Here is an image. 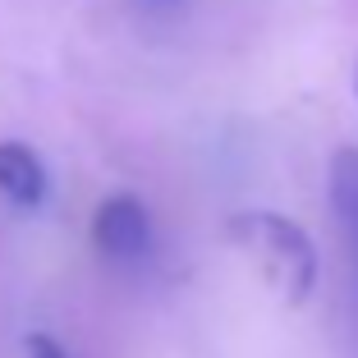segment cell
<instances>
[{
    "label": "cell",
    "instance_id": "obj_2",
    "mask_svg": "<svg viewBox=\"0 0 358 358\" xmlns=\"http://www.w3.org/2000/svg\"><path fill=\"white\" fill-rule=\"evenodd\" d=\"M327 202L340 243V317L358 358V148H336L327 166Z\"/></svg>",
    "mask_w": 358,
    "mask_h": 358
},
{
    "label": "cell",
    "instance_id": "obj_4",
    "mask_svg": "<svg viewBox=\"0 0 358 358\" xmlns=\"http://www.w3.org/2000/svg\"><path fill=\"white\" fill-rule=\"evenodd\" d=\"M0 198H10L14 207L46 202V166L19 138H0Z\"/></svg>",
    "mask_w": 358,
    "mask_h": 358
},
{
    "label": "cell",
    "instance_id": "obj_5",
    "mask_svg": "<svg viewBox=\"0 0 358 358\" xmlns=\"http://www.w3.org/2000/svg\"><path fill=\"white\" fill-rule=\"evenodd\" d=\"M23 345H28V358H69V354H64V345L55 336H46V331H32Z\"/></svg>",
    "mask_w": 358,
    "mask_h": 358
},
{
    "label": "cell",
    "instance_id": "obj_1",
    "mask_svg": "<svg viewBox=\"0 0 358 358\" xmlns=\"http://www.w3.org/2000/svg\"><path fill=\"white\" fill-rule=\"evenodd\" d=\"M225 230L243 253L262 262V271L285 294V303L299 308L313 299L322 262H317V243L308 239V230L299 221H289L280 211H234Z\"/></svg>",
    "mask_w": 358,
    "mask_h": 358
},
{
    "label": "cell",
    "instance_id": "obj_3",
    "mask_svg": "<svg viewBox=\"0 0 358 358\" xmlns=\"http://www.w3.org/2000/svg\"><path fill=\"white\" fill-rule=\"evenodd\" d=\"M92 243L115 262H134L152 248V216L134 193H110L92 216Z\"/></svg>",
    "mask_w": 358,
    "mask_h": 358
},
{
    "label": "cell",
    "instance_id": "obj_6",
    "mask_svg": "<svg viewBox=\"0 0 358 358\" xmlns=\"http://www.w3.org/2000/svg\"><path fill=\"white\" fill-rule=\"evenodd\" d=\"M354 87H358V83H354Z\"/></svg>",
    "mask_w": 358,
    "mask_h": 358
}]
</instances>
